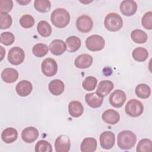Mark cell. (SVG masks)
Returning a JSON list of instances; mask_svg holds the SVG:
<instances>
[{"mask_svg": "<svg viewBox=\"0 0 152 152\" xmlns=\"http://www.w3.org/2000/svg\"><path fill=\"white\" fill-rule=\"evenodd\" d=\"M142 26L147 30L152 29V12L148 11L144 14L141 20Z\"/></svg>", "mask_w": 152, "mask_h": 152, "instance_id": "cell-38", "label": "cell"}, {"mask_svg": "<svg viewBox=\"0 0 152 152\" xmlns=\"http://www.w3.org/2000/svg\"><path fill=\"white\" fill-rule=\"evenodd\" d=\"M120 10L122 14L125 16H132L137 11V3L132 0H125L120 4Z\"/></svg>", "mask_w": 152, "mask_h": 152, "instance_id": "cell-12", "label": "cell"}, {"mask_svg": "<svg viewBox=\"0 0 152 152\" xmlns=\"http://www.w3.org/2000/svg\"><path fill=\"white\" fill-rule=\"evenodd\" d=\"M137 97L141 99H147L150 96L151 88L146 84H140L137 86L135 90Z\"/></svg>", "mask_w": 152, "mask_h": 152, "instance_id": "cell-29", "label": "cell"}, {"mask_svg": "<svg viewBox=\"0 0 152 152\" xmlns=\"http://www.w3.org/2000/svg\"><path fill=\"white\" fill-rule=\"evenodd\" d=\"M49 50V47L44 43H37L33 46L32 52L33 55L38 58H42L45 56Z\"/></svg>", "mask_w": 152, "mask_h": 152, "instance_id": "cell-30", "label": "cell"}, {"mask_svg": "<svg viewBox=\"0 0 152 152\" xmlns=\"http://www.w3.org/2000/svg\"><path fill=\"white\" fill-rule=\"evenodd\" d=\"M104 25L107 30L110 31H117L122 27V18L117 13H109L104 18Z\"/></svg>", "mask_w": 152, "mask_h": 152, "instance_id": "cell-3", "label": "cell"}, {"mask_svg": "<svg viewBox=\"0 0 152 152\" xmlns=\"http://www.w3.org/2000/svg\"><path fill=\"white\" fill-rule=\"evenodd\" d=\"M31 1H17V2L22 5H26L27 4L30 3Z\"/></svg>", "mask_w": 152, "mask_h": 152, "instance_id": "cell-40", "label": "cell"}, {"mask_svg": "<svg viewBox=\"0 0 152 152\" xmlns=\"http://www.w3.org/2000/svg\"><path fill=\"white\" fill-rule=\"evenodd\" d=\"M151 140L148 138H144L138 142L136 150L137 152H150L151 151Z\"/></svg>", "mask_w": 152, "mask_h": 152, "instance_id": "cell-32", "label": "cell"}, {"mask_svg": "<svg viewBox=\"0 0 152 152\" xmlns=\"http://www.w3.org/2000/svg\"><path fill=\"white\" fill-rule=\"evenodd\" d=\"M93 63V58L91 55L83 53L78 55L74 61V65L80 69L89 68Z\"/></svg>", "mask_w": 152, "mask_h": 152, "instance_id": "cell-15", "label": "cell"}, {"mask_svg": "<svg viewBox=\"0 0 152 152\" xmlns=\"http://www.w3.org/2000/svg\"><path fill=\"white\" fill-rule=\"evenodd\" d=\"M126 113L131 117L136 118L141 116L144 111V106L138 100L135 99L129 100L125 107Z\"/></svg>", "mask_w": 152, "mask_h": 152, "instance_id": "cell-4", "label": "cell"}, {"mask_svg": "<svg viewBox=\"0 0 152 152\" xmlns=\"http://www.w3.org/2000/svg\"><path fill=\"white\" fill-rule=\"evenodd\" d=\"M33 90L32 84L27 80H21L17 83L15 91L17 94L21 97H26L29 95Z\"/></svg>", "mask_w": 152, "mask_h": 152, "instance_id": "cell-14", "label": "cell"}, {"mask_svg": "<svg viewBox=\"0 0 152 152\" xmlns=\"http://www.w3.org/2000/svg\"><path fill=\"white\" fill-rule=\"evenodd\" d=\"M18 137L17 131L11 127L7 128L3 130L1 134L2 140L6 144H10L14 142Z\"/></svg>", "mask_w": 152, "mask_h": 152, "instance_id": "cell-22", "label": "cell"}, {"mask_svg": "<svg viewBox=\"0 0 152 152\" xmlns=\"http://www.w3.org/2000/svg\"><path fill=\"white\" fill-rule=\"evenodd\" d=\"M20 24L22 27L24 28H28L34 26V19L31 15L25 14L20 18Z\"/></svg>", "mask_w": 152, "mask_h": 152, "instance_id": "cell-36", "label": "cell"}, {"mask_svg": "<svg viewBox=\"0 0 152 152\" xmlns=\"http://www.w3.org/2000/svg\"><path fill=\"white\" fill-rule=\"evenodd\" d=\"M2 80L7 83H14L18 77V71L12 68H5L1 74Z\"/></svg>", "mask_w": 152, "mask_h": 152, "instance_id": "cell-19", "label": "cell"}, {"mask_svg": "<svg viewBox=\"0 0 152 152\" xmlns=\"http://www.w3.org/2000/svg\"><path fill=\"white\" fill-rule=\"evenodd\" d=\"M41 69L42 72L45 75L48 77H53L58 71L57 63L53 58H45L42 62Z\"/></svg>", "mask_w": 152, "mask_h": 152, "instance_id": "cell-7", "label": "cell"}, {"mask_svg": "<svg viewBox=\"0 0 152 152\" xmlns=\"http://www.w3.org/2000/svg\"><path fill=\"white\" fill-rule=\"evenodd\" d=\"M69 114L74 117L78 118L82 115L84 112V107L81 102L77 100H73L68 104Z\"/></svg>", "mask_w": 152, "mask_h": 152, "instance_id": "cell-23", "label": "cell"}, {"mask_svg": "<svg viewBox=\"0 0 152 152\" xmlns=\"http://www.w3.org/2000/svg\"><path fill=\"white\" fill-rule=\"evenodd\" d=\"M48 89L50 93L54 96H59L64 91L65 85L62 81L55 79L49 83Z\"/></svg>", "mask_w": 152, "mask_h": 152, "instance_id": "cell-21", "label": "cell"}, {"mask_svg": "<svg viewBox=\"0 0 152 152\" xmlns=\"http://www.w3.org/2000/svg\"><path fill=\"white\" fill-rule=\"evenodd\" d=\"M34 7L39 12H47L50 10L51 4L48 0H36L34 2Z\"/></svg>", "mask_w": 152, "mask_h": 152, "instance_id": "cell-31", "label": "cell"}, {"mask_svg": "<svg viewBox=\"0 0 152 152\" xmlns=\"http://www.w3.org/2000/svg\"><path fill=\"white\" fill-rule=\"evenodd\" d=\"M12 18L8 13L1 12L0 14V28L1 30L7 29L11 27L12 24Z\"/></svg>", "mask_w": 152, "mask_h": 152, "instance_id": "cell-35", "label": "cell"}, {"mask_svg": "<svg viewBox=\"0 0 152 152\" xmlns=\"http://www.w3.org/2000/svg\"><path fill=\"white\" fill-rule=\"evenodd\" d=\"M50 52L56 56L63 54L66 50V43L61 39L53 40L49 45Z\"/></svg>", "mask_w": 152, "mask_h": 152, "instance_id": "cell-16", "label": "cell"}, {"mask_svg": "<svg viewBox=\"0 0 152 152\" xmlns=\"http://www.w3.org/2000/svg\"><path fill=\"white\" fill-rule=\"evenodd\" d=\"M1 43L5 46L12 45L15 40L14 35L10 31H5L1 34Z\"/></svg>", "mask_w": 152, "mask_h": 152, "instance_id": "cell-37", "label": "cell"}, {"mask_svg": "<svg viewBox=\"0 0 152 152\" xmlns=\"http://www.w3.org/2000/svg\"><path fill=\"white\" fill-rule=\"evenodd\" d=\"M71 147L69 138L66 135H61L55 140V147L56 152H68Z\"/></svg>", "mask_w": 152, "mask_h": 152, "instance_id": "cell-11", "label": "cell"}, {"mask_svg": "<svg viewBox=\"0 0 152 152\" xmlns=\"http://www.w3.org/2000/svg\"><path fill=\"white\" fill-rule=\"evenodd\" d=\"M65 43L66 46V50L71 53L77 51L81 45L80 39L75 36H71L66 38Z\"/></svg>", "mask_w": 152, "mask_h": 152, "instance_id": "cell-25", "label": "cell"}, {"mask_svg": "<svg viewBox=\"0 0 152 152\" xmlns=\"http://www.w3.org/2000/svg\"><path fill=\"white\" fill-rule=\"evenodd\" d=\"M113 83L111 81L103 80L99 83L96 93L100 96L103 97L109 94L113 88Z\"/></svg>", "mask_w": 152, "mask_h": 152, "instance_id": "cell-20", "label": "cell"}, {"mask_svg": "<svg viewBox=\"0 0 152 152\" xmlns=\"http://www.w3.org/2000/svg\"><path fill=\"white\" fill-rule=\"evenodd\" d=\"M137 136L132 131L124 130L120 132L117 137V144L122 150H129L135 145Z\"/></svg>", "mask_w": 152, "mask_h": 152, "instance_id": "cell-1", "label": "cell"}, {"mask_svg": "<svg viewBox=\"0 0 152 152\" xmlns=\"http://www.w3.org/2000/svg\"><path fill=\"white\" fill-rule=\"evenodd\" d=\"M25 53L23 49L18 46H14L10 49L8 54V61L14 65H18L24 60Z\"/></svg>", "mask_w": 152, "mask_h": 152, "instance_id": "cell-6", "label": "cell"}, {"mask_svg": "<svg viewBox=\"0 0 152 152\" xmlns=\"http://www.w3.org/2000/svg\"><path fill=\"white\" fill-rule=\"evenodd\" d=\"M52 23L58 28L66 27L70 21V14L64 8H58L53 11L50 15Z\"/></svg>", "mask_w": 152, "mask_h": 152, "instance_id": "cell-2", "label": "cell"}, {"mask_svg": "<svg viewBox=\"0 0 152 152\" xmlns=\"http://www.w3.org/2000/svg\"><path fill=\"white\" fill-rule=\"evenodd\" d=\"M97 141L94 138L87 137L83 140L80 150L82 152H94L97 148Z\"/></svg>", "mask_w": 152, "mask_h": 152, "instance_id": "cell-24", "label": "cell"}, {"mask_svg": "<svg viewBox=\"0 0 152 152\" xmlns=\"http://www.w3.org/2000/svg\"><path fill=\"white\" fill-rule=\"evenodd\" d=\"M93 21L87 15H82L78 17L76 21V26L78 31L81 33H88L93 27Z\"/></svg>", "mask_w": 152, "mask_h": 152, "instance_id": "cell-9", "label": "cell"}, {"mask_svg": "<svg viewBox=\"0 0 152 152\" xmlns=\"http://www.w3.org/2000/svg\"><path fill=\"white\" fill-rule=\"evenodd\" d=\"M102 118L106 124L115 125L119 122L120 115L119 113L114 109H107L102 113Z\"/></svg>", "mask_w": 152, "mask_h": 152, "instance_id": "cell-17", "label": "cell"}, {"mask_svg": "<svg viewBox=\"0 0 152 152\" xmlns=\"http://www.w3.org/2000/svg\"><path fill=\"white\" fill-rule=\"evenodd\" d=\"M39 131L33 126H28L24 128L21 132L22 140L27 143L34 142L39 137Z\"/></svg>", "mask_w": 152, "mask_h": 152, "instance_id": "cell-13", "label": "cell"}, {"mask_svg": "<svg viewBox=\"0 0 152 152\" xmlns=\"http://www.w3.org/2000/svg\"><path fill=\"white\" fill-rule=\"evenodd\" d=\"M131 37L135 43L142 44L146 42L148 36L145 31L140 29H135L131 32Z\"/></svg>", "mask_w": 152, "mask_h": 152, "instance_id": "cell-27", "label": "cell"}, {"mask_svg": "<svg viewBox=\"0 0 152 152\" xmlns=\"http://www.w3.org/2000/svg\"><path fill=\"white\" fill-rule=\"evenodd\" d=\"M85 101L92 108H97L101 106L103 102V97L100 96L96 92L87 93L85 96Z\"/></svg>", "mask_w": 152, "mask_h": 152, "instance_id": "cell-18", "label": "cell"}, {"mask_svg": "<svg viewBox=\"0 0 152 152\" xmlns=\"http://www.w3.org/2000/svg\"><path fill=\"white\" fill-rule=\"evenodd\" d=\"M38 33L42 37H49L52 33V27L45 20L40 21L37 25Z\"/></svg>", "mask_w": 152, "mask_h": 152, "instance_id": "cell-26", "label": "cell"}, {"mask_svg": "<svg viewBox=\"0 0 152 152\" xmlns=\"http://www.w3.org/2000/svg\"><path fill=\"white\" fill-rule=\"evenodd\" d=\"M97 83V80L93 76L87 77L82 83V86L86 91H93L95 89Z\"/></svg>", "mask_w": 152, "mask_h": 152, "instance_id": "cell-33", "label": "cell"}, {"mask_svg": "<svg viewBox=\"0 0 152 152\" xmlns=\"http://www.w3.org/2000/svg\"><path fill=\"white\" fill-rule=\"evenodd\" d=\"M100 146L106 150L110 149L115 143V136L112 131H106L103 132L99 137Z\"/></svg>", "mask_w": 152, "mask_h": 152, "instance_id": "cell-10", "label": "cell"}, {"mask_svg": "<svg viewBox=\"0 0 152 152\" xmlns=\"http://www.w3.org/2000/svg\"><path fill=\"white\" fill-rule=\"evenodd\" d=\"M36 152H52L51 144L46 140H39L35 145Z\"/></svg>", "mask_w": 152, "mask_h": 152, "instance_id": "cell-34", "label": "cell"}, {"mask_svg": "<svg viewBox=\"0 0 152 152\" xmlns=\"http://www.w3.org/2000/svg\"><path fill=\"white\" fill-rule=\"evenodd\" d=\"M126 100L125 92L121 90H114L109 96V100L110 104L114 107H121Z\"/></svg>", "mask_w": 152, "mask_h": 152, "instance_id": "cell-8", "label": "cell"}, {"mask_svg": "<svg viewBox=\"0 0 152 152\" xmlns=\"http://www.w3.org/2000/svg\"><path fill=\"white\" fill-rule=\"evenodd\" d=\"M86 46L90 51H99L104 48L105 40L103 37L100 35H91L87 38Z\"/></svg>", "mask_w": 152, "mask_h": 152, "instance_id": "cell-5", "label": "cell"}, {"mask_svg": "<svg viewBox=\"0 0 152 152\" xmlns=\"http://www.w3.org/2000/svg\"><path fill=\"white\" fill-rule=\"evenodd\" d=\"M13 7V2L11 0H0L1 12L8 13L11 11Z\"/></svg>", "mask_w": 152, "mask_h": 152, "instance_id": "cell-39", "label": "cell"}, {"mask_svg": "<svg viewBox=\"0 0 152 152\" xmlns=\"http://www.w3.org/2000/svg\"><path fill=\"white\" fill-rule=\"evenodd\" d=\"M0 48H1V61H2L3 59V58H4V56L5 55V50L4 49V50L2 51L3 50V47L2 46H1Z\"/></svg>", "mask_w": 152, "mask_h": 152, "instance_id": "cell-41", "label": "cell"}, {"mask_svg": "<svg viewBox=\"0 0 152 152\" xmlns=\"http://www.w3.org/2000/svg\"><path fill=\"white\" fill-rule=\"evenodd\" d=\"M132 56L135 61L138 62H144L147 59L148 56V52L145 48L138 47L133 50Z\"/></svg>", "mask_w": 152, "mask_h": 152, "instance_id": "cell-28", "label": "cell"}]
</instances>
